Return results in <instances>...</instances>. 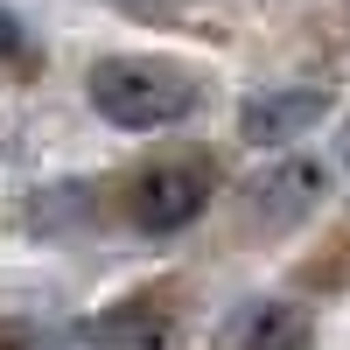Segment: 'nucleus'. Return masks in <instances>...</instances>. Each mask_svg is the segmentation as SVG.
<instances>
[{
    "instance_id": "nucleus-5",
    "label": "nucleus",
    "mask_w": 350,
    "mask_h": 350,
    "mask_svg": "<svg viewBox=\"0 0 350 350\" xmlns=\"http://www.w3.org/2000/svg\"><path fill=\"white\" fill-rule=\"evenodd\" d=\"M239 343L245 350H308V315L301 308H280V301H259Z\"/></svg>"
},
{
    "instance_id": "nucleus-7",
    "label": "nucleus",
    "mask_w": 350,
    "mask_h": 350,
    "mask_svg": "<svg viewBox=\"0 0 350 350\" xmlns=\"http://www.w3.org/2000/svg\"><path fill=\"white\" fill-rule=\"evenodd\" d=\"M28 49V36H21V21L8 14V8H0V56H21Z\"/></svg>"
},
{
    "instance_id": "nucleus-2",
    "label": "nucleus",
    "mask_w": 350,
    "mask_h": 350,
    "mask_svg": "<svg viewBox=\"0 0 350 350\" xmlns=\"http://www.w3.org/2000/svg\"><path fill=\"white\" fill-rule=\"evenodd\" d=\"M203 203H211V183H203L196 168H148L133 183L126 211H133V224L148 231V239H168V231H183V224L203 217Z\"/></svg>"
},
{
    "instance_id": "nucleus-3",
    "label": "nucleus",
    "mask_w": 350,
    "mask_h": 350,
    "mask_svg": "<svg viewBox=\"0 0 350 350\" xmlns=\"http://www.w3.org/2000/svg\"><path fill=\"white\" fill-rule=\"evenodd\" d=\"M323 112H329L323 92H267V98L245 105V140L252 148H287V140H301Z\"/></svg>"
},
{
    "instance_id": "nucleus-1",
    "label": "nucleus",
    "mask_w": 350,
    "mask_h": 350,
    "mask_svg": "<svg viewBox=\"0 0 350 350\" xmlns=\"http://www.w3.org/2000/svg\"><path fill=\"white\" fill-rule=\"evenodd\" d=\"M92 105H98V120L126 133H154V126L189 120L196 84L189 70L154 64V56H105V64H92Z\"/></svg>"
},
{
    "instance_id": "nucleus-6",
    "label": "nucleus",
    "mask_w": 350,
    "mask_h": 350,
    "mask_svg": "<svg viewBox=\"0 0 350 350\" xmlns=\"http://www.w3.org/2000/svg\"><path fill=\"white\" fill-rule=\"evenodd\" d=\"M98 343H161V323H92Z\"/></svg>"
},
{
    "instance_id": "nucleus-4",
    "label": "nucleus",
    "mask_w": 350,
    "mask_h": 350,
    "mask_svg": "<svg viewBox=\"0 0 350 350\" xmlns=\"http://www.w3.org/2000/svg\"><path fill=\"white\" fill-rule=\"evenodd\" d=\"M315 189H323V175H315L308 161H287L280 175H267V183H252V196H259V217H301L308 203H315Z\"/></svg>"
},
{
    "instance_id": "nucleus-8",
    "label": "nucleus",
    "mask_w": 350,
    "mask_h": 350,
    "mask_svg": "<svg viewBox=\"0 0 350 350\" xmlns=\"http://www.w3.org/2000/svg\"><path fill=\"white\" fill-rule=\"evenodd\" d=\"M343 161H350V133H343Z\"/></svg>"
}]
</instances>
